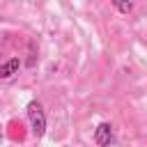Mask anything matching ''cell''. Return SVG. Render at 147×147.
Returning a JSON list of instances; mask_svg holds the SVG:
<instances>
[{
	"label": "cell",
	"instance_id": "1",
	"mask_svg": "<svg viewBox=\"0 0 147 147\" xmlns=\"http://www.w3.org/2000/svg\"><path fill=\"white\" fill-rule=\"evenodd\" d=\"M25 113H28V119H30L32 133H34L37 138H41V136L46 133V113H44L41 103H39V101H30L28 108H25Z\"/></svg>",
	"mask_w": 147,
	"mask_h": 147
},
{
	"label": "cell",
	"instance_id": "2",
	"mask_svg": "<svg viewBox=\"0 0 147 147\" xmlns=\"http://www.w3.org/2000/svg\"><path fill=\"white\" fill-rule=\"evenodd\" d=\"M113 140H115L113 124H110V122H101V124H96V129H94V142H96L99 147H110Z\"/></svg>",
	"mask_w": 147,
	"mask_h": 147
},
{
	"label": "cell",
	"instance_id": "3",
	"mask_svg": "<svg viewBox=\"0 0 147 147\" xmlns=\"http://www.w3.org/2000/svg\"><path fill=\"white\" fill-rule=\"evenodd\" d=\"M18 69H21V60H18V57L7 60L5 64H0V80H9L11 76L18 74Z\"/></svg>",
	"mask_w": 147,
	"mask_h": 147
},
{
	"label": "cell",
	"instance_id": "4",
	"mask_svg": "<svg viewBox=\"0 0 147 147\" xmlns=\"http://www.w3.org/2000/svg\"><path fill=\"white\" fill-rule=\"evenodd\" d=\"M115 9L122 14H129V11H133V2H115Z\"/></svg>",
	"mask_w": 147,
	"mask_h": 147
},
{
	"label": "cell",
	"instance_id": "5",
	"mask_svg": "<svg viewBox=\"0 0 147 147\" xmlns=\"http://www.w3.org/2000/svg\"><path fill=\"white\" fill-rule=\"evenodd\" d=\"M0 138H2V126H0Z\"/></svg>",
	"mask_w": 147,
	"mask_h": 147
}]
</instances>
